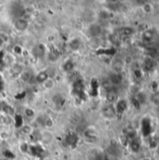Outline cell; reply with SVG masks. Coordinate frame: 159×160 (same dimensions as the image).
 Instances as JSON below:
<instances>
[{
	"mask_svg": "<svg viewBox=\"0 0 159 160\" xmlns=\"http://www.w3.org/2000/svg\"><path fill=\"white\" fill-rule=\"evenodd\" d=\"M103 114L107 118H112L115 115V110L112 106H107L103 109Z\"/></svg>",
	"mask_w": 159,
	"mask_h": 160,
	"instance_id": "obj_3",
	"label": "cell"
},
{
	"mask_svg": "<svg viewBox=\"0 0 159 160\" xmlns=\"http://www.w3.org/2000/svg\"><path fill=\"white\" fill-rule=\"evenodd\" d=\"M22 81H28V80H30L29 73L28 72H23L22 75Z\"/></svg>",
	"mask_w": 159,
	"mask_h": 160,
	"instance_id": "obj_19",
	"label": "cell"
},
{
	"mask_svg": "<svg viewBox=\"0 0 159 160\" xmlns=\"http://www.w3.org/2000/svg\"><path fill=\"white\" fill-rule=\"evenodd\" d=\"M122 68H123V66H122V63L121 62H116L114 64V66H113V68L115 70V73H119L121 71Z\"/></svg>",
	"mask_w": 159,
	"mask_h": 160,
	"instance_id": "obj_15",
	"label": "cell"
},
{
	"mask_svg": "<svg viewBox=\"0 0 159 160\" xmlns=\"http://www.w3.org/2000/svg\"><path fill=\"white\" fill-rule=\"evenodd\" d=\"M65 70L66 71H70L73 68H74V65H73V63L71 62V61H67V63H66V65H65Z\"/></svg>",
	"mask_w": 159,
	"mask_h": 160,
	"instance_id": "obj_17",
	"label": "cell"
},
{
	"mask_svg": "<svg viewBox=\"0 0 159 160\" xmlns=\"http://www.w3.org/2000/svg\"><path fill=\"white\" fill-rule=\"evenodd\" d=\"M158 112H159V110H158Z\"/></svg>",
	"mask_w": 159,
	"mask_h": 160,
	"instance_id": "obj_20",
	"label": "cell"
},
{
	"mask_svg": "<svg viewBox=\"0 0 159 160\" xmlns=\"http://www.w3.org/2000/svg\"><path fill=\"white\" fill-rule=\"evenodd\" d=\"M14 26H15V28H16L17 30H19V31H23V30H25V29L27 28L28 22H26V20L20 18V19H17V20L15 21Z\"/></svg>",
	"mask_w": 159,
	"mask_h": 160,
	"instance_id": "obj_1",
	"label": "cell"
},
{
	"mask_svg": "<svg viewBox=\"0 0 159 160\" xmlns=\"http://www.w3.org/2000/svg\"><path fill=\"white\" fill-rule=\"evenodd\" d=\"M158 150H159V148H158Z\"/></svg>",
	"mask_w": 159,
	"mask_h": 160,
	"instance_id": "obj_21",
	"label": "cell"
},
{
	"mask_svg": "<svg viewBox=\"0 0 159 160\" xmlns=\"http://www.w3.org/2000/svg\"><path fill=\"white\" fill-rule=\"evenodd\" d=\"M120 34L122 36H125V37H129L131 36L133 33H134V30L131 28V27H122L120 30H119Z\"/></svg>",
	"mask_w": 159,
	"mask_h": 160,
	"instance_id": "obj_7",
	"label": "cell"
},
{
	"mask_svg": "<svg viewBox=\"0 0 159 160\" xmlns=\"http://www.w3.org/2000/svg\"><path fill=\"white\" fill-rule=\"evenodd\" d=\"M138 101L139 103H145L146 101V97L143 93H139L138 94Z\"/></svg>",
	"mask_w": 159,
	"mask_h": 160,
	"instance_id": "obj_16",
	"label": "cell"
},
{
	"mask_svg": "<svg viewBox=\"0 0 159 160\" xmlns=\"http://www.w3.org/2000/svg\"><path fill=\"white\" fill-rule=\"evenodd\" d=\"M143 10H144V12H146V13H150V12L153 10L152 5L149 4V3H145V4L143 5Z\"/></svg>",
	"mask_w": 159,
	"mask_h": 160,
	"instance_id": "obj_14",
	"label": "cell"
},
{
	"mask_svg": "<svg viewBox=\"0 0 159 160\" xmlns=\"http://www.w3.org/2000/svg\"><path fill=\"white\" fill-rule=\"evenodd\" d=\"M142 38H143V40L146 41V42L152 41L153 38H154V33H153V31H151V30H146V31L143 33V35H142Z\"/></svg>",
	"mask_w": 159,
	"mask_h": 160,
	"instance_id": "obj_8",
	"label": "cell"
},
{
	"mask_svg": "<svg viewBox=\"0 0 159 160\" xmlns=\"http://www.w3.org/2000/svg\"><path fill=\"white\" fill-rule=\"evenodd\" d=\"M101 32H102V28L98 24H92L89 27V33L92 37H97L101 34Z\"/></svg>",
	"mask_w": 159,
	"mask_h": 160,
	"instance_id": "obj_2",
	"label": "cell"
},
{
	"mask_svg": "<svg viewBox=\"0 0 159 160\" xmlns=\"http://www.w3.org/2000/svg\"><path fill=\"white\" fill-rule=\"evenodd\" d=\"M144 68L148 71H152L156 68V63L152 58H147L144 63Z\"/></svg>",
	"mask_w": 159,
	"mask_h": 160,
	"instance_id": "obj_6",
	"label": "cell"
},
{
	"mask_svg": "<svg viewBox=\"0 0 159 160\" xmlns=\"http://www.w3.org/2000/svg\"><path fill=\"white\" fill-rule=\"evenodd\" d=\"M49 58H50V60H52V61H55V60L58 58V53H57V52L54 51V50H52V51L49 53Z\"/></svg>",
	"mask_w": 159,
	"mask_h": 160,
	"instance_id": "obj_12",
	"label": "cell"
},
{
	"mask_svg": "<svg viewBox=\"0 0 159 160\" xmlns=\"http://www.w3.org/2000/svg\"><path fill=\"white\" fill-rule=\"evenodd\" d=\"M109 81L112 84H119L122 82V77L119 73H113L110 76Z\"/></svg>",
	"mask_w": 159,
	"mask_h": 160,
	"instance_id": "obj_4",
	"label": "cell"
},
{
	"mask_svg": "<svg viewBox=\"0 0 159 160\" xmlns=\"http://www.w3.org/2000/svg\"><path fill=\"white\" fill-rule=\"evenodd\" d=\"M102 86H103L105 89H110V87H112V83L110 82V81H109V80H107L106 82H103Z\"/></svg>",
	"mask_w": 159,
	"mask_h": 160,
	"instance_id": "obj_18",
	"label": "cell"
},
{
	"mask_svg": "<svg viewBox=\"0 0 159 160\" xmlns=\"http://www.w3.org/2000/svg\"><path fill=\"white\" fill-rule=\"evenodd\" d=\"M48 79V73L46 71H41L38 73V75L37 76V81L38 82H46Z\"/></svg>",
	"mask_w": 159,
	"mask_h": 160,
	"instance_id": "obj_9",
	"label": "cell"
},
{
	"mask_svg": "<svg viewBox=\"0 0 159 160\" xmlns=\"http://www.w3.org/2000/svg\"><path fill=\"white\" fill-rule=\"evenodd\" d=\"M152 101L155 105L159 106V92H157L153 95L152 97Z\"/></svg>",
	"mask_w": 159,
	"mask_h": 160,
	"instance_id": "obj_13",
	"label": "cell"
},
{
	"mask_svg": "<svg viewBox=\"0 0 159 160\" xmlns=\"http://www.w3.org/2000/svg\"><path fill=\"white\" fill-rule=\"evenodd\" d=\"M140 147H141V145H140V143H139L137 141H132V142H131V143H130V148H131V150H132L133 152H138V151L140 150Z\"/></svg>",
	"mask_w": 159,
	"mask_h": 160,
	"instance_id": "obj_11",
	"label": "cell"
},
{
	"mask_svg": "<svg viewBox=\"0 0 159 160\" xmlns=\"http://www.w3.org/2000/svg\"><path fill=\"white\" fill-rule=\"evenodd\" d=\"M117 98H118V96H117V94H116L114 91L111 90V91H109V92L107 93L106 99H107V101H108V102H110V103H113V102H115V101L117 100Z\"/></svg>",
	"mask_w": 159,
	"mask_h": 160,
	"instance_id": "obj_5",
	"label": "cell"
},
{
	"mask_svg": "<svg viewBox=\"0 0 159 160\" xmlns=\"http://www.w3.org/2000/svg\"><path fill=\"white\" fill-rule=\"evenodd\" d=\"M127 103L126 100H120L117 103V110H118V112H125L127 110Z\"/></svg>",
	"mask_w": 159,
	"mask_h": 160,
	"instance_id": "obj_10",
	"label": "cell"
}]
</instances>
